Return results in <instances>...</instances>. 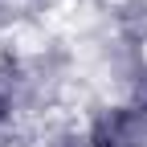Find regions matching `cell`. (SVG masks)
Wrapping results in <instances>:
<instances>
[{
	"mask_svg": "<svg viewBox=\"0 0 147 147\" xmlns=\"http://www.w3.org/2000/svg\"><path fill=\"white\" fill-rule=\"evenodd\" d=\"M147 143V115L135 106H110L90 127V147H143Z\"/></svg>",
	"mask_w": 147,
	"mask_h": 147,
	"instance_id": "cell-1",
	"label": "cell"
},
{
	"mask_svg": "<svg viewBox=\"0 0 147 147\" xmlns=\"http://www.w3.org/2000/svg\"><path fill=\"white\" fill-rule=\"evenodd\" d=\"M131 106L147 115V69L139 74V78H135V102H131Z\"/></svg>",
	"mask_w": 147,
	"mask_h": 147,
	"instance_id": "cell-2",
	"label": "cell"
},
{
	"mask_svg": "<svg viewBox=\"0 0 147 147\" xmlns=\"http://www.w3.org/2000/svg\"><path fill=\"white\" fill-rule=\"evenodd\" d=\"M8 115H12V98H8V94H4V90H0V123H4V119H8Z\"/></svg>",
	"mask_w": 147,
	"mask_h": 147,
	"instance_id": "cell-3",
	"label": "cell"
}]
</instances>
